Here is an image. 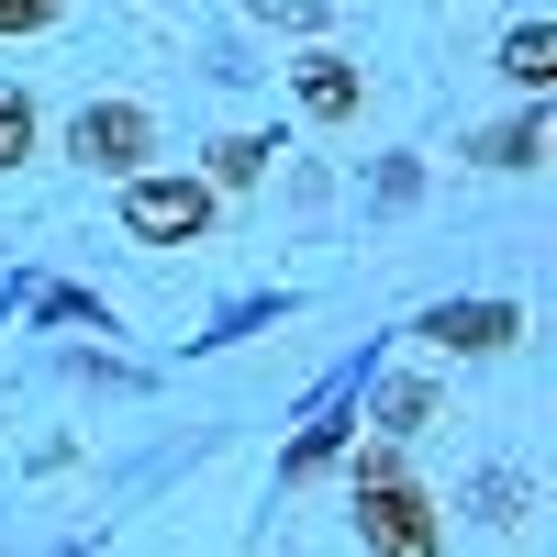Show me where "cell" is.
Returning a JSON list of instances; mask_svg holds the SVG:
<instances>
[{
	"label": "cell",
	"mask_w": 557,
	"mask_h": 557,
	"mask_svg": "<svg viewBox=\"0 0 557 557\" xmlns=\"http://www.w3.org/2000/svg\"><path fill=\"white\" fill-rule=\"evenodd\" d=\"M112 223H123V246H201L212 223H223V190L201 168H134L123 178V201H112Z\"/></svg>",
	"instance_id": "cell-2"
},
{
	"label": "cell",
	"mask_w": 557,
	"mask_h": 557,
	"mask_svg": "<svg viewBox=\"0 0 557 557\" xmlns=\"http://www.w3.org/2000/svg\"><path fill=\"white\" fill-rule=\"evenodd\" d=\"M535 157H546V101H524L513 123L469 134V168H535Z\"/></svg>",
	"instance_id": "cell-7"
},
{
	"label": "cell",
	"mask_w": 557,
	"mask_h": 557,
	"mask_svg": "<svg viewBox=\"0 0 557 557\" xmlns=\"http://www.w3.org/2000/svg\"><path fill=\"white\" fill-rule=\"evenodd\" d=\"M57 12H67V0H0V34H45Z\"/></svg>",
	"instance_id": "cell-13"
},
{
	"label": "cell",
	"mask_w": 557,
	"mask_h": 557,
	"mask_svg": "<svg viewBox=\"0 0 557 557\" xmlns=\"http://www.w3.org/2000/svg\"><path fill=\"white\" fill-rule=\"evenodd\" d=\"M412 335H424L435 357H513V346H524V301H502V290H480V301H435Z\"/></svg>",
	"instance_id": "cell-3"
},
{
	"label": "cell",
	"mask_w": 557,
	"mask_h": 557,
	"mask_svg": "<svg viewBox=\"0 0 557 557\" xmlns=\"http://www.w3.org/2000/svg\"><path fill=\"white\" fill-rule=\"evenodd\" d=\"M424 424H435V380H424V368L380 380V435H424Z\"/></svg>",
	"instance_id": "cell-10"
},
{
	"label": "cell",
	"mask_w": 557,
	"mask_h": 557,
	"mask_svg": "<svg viewBox=\"0 0 557 557\" xmlns=\"http://www.w3.org/2000/svg\"><path fill=\"white\" fill-rule=\"evenodd\" d=\"M34 146H45V112H34V89H23V78H0V178H12Z\"/></svg>",
	"instance_id": "cell-9"
},
{
	"label": "cell",
	"mask_w": 557,
	"mask_h": 557,
	"mask_svg": "<svg viewBox=\"0 0 557 557\" xmlns=\"http://www.w3.org/2000/svg\"><path fill=\"white\" fill-rule=\"evenodd\" d=\"M290 101H301L312 123H357L368 78H357V57H335V45H312V57H290Z\"/></svg>",
	"instance_id": "cell-5"
},
{
	"label": "cell",
	"mask_w": 557,
	"mask_h": 557,
	"mask_svg": "<svg viewBox=\"0 0 557 557\" xmlns=\"http://www.w3.org/2000/svg\"><path fill=\"white\" fill-rule=\"evenodd\" d=\"M246 12H257V23H290V34H312V23H323L312 0H246Z\"/></svg>",
	"instance_id": "cell-14"
},
{
	"label": "cell",
	"mask_w": 557,
	"mask_h": 557,
	"mask_svg": "<svg viewBox=\"0 0 557 557\" xmlns=\"http://www.w3.org/2000/svg\"><path fill=\"white\" fill-rule=\"evenodd\" d=\"M502 78H513L524 101H546V89H557V23H513V34H502Z\"/></svg>",
	"instance_id": "cell-6"
},
{
	"label": "cell",
	"mask_w": 557,
	"mask_h": 557,
	"mask_svg": "<svg viewBox=\"0 0 557 557\" xmlns=\"http://www.w3.org/2000/svg\"><path fill=\"white\" fill-rule=\"evenodd\" d=\"M357 535H368V557H435V546H446L424 480L401 469V435L357 446Z\"/></svg>",
	"instance_id": "cell-1"
},
{
	"label": "cell",
	"mask_w": 557,
	"mask_h": 557,
	"mask_svg": "<svg viewBox=\"0 0 557 557\" xmlns=\"http://www.w3.org/2000/svg\"><path fill=\"white\" fill-rule=\"evenodd\" d=\"M67 157L101 168V178H134V168L157 157V112H146V101H89V112L67 123Z\"/></svg>",
	"instance_id": "cell-4"
},
{
	"label": "cell",
	"mask_w": 557,
	"mask_h": 557,
	"mask_svg": "<svg viewBox=\"0 0 557 557\" xmlns=\"http://www.w3.org/2000/svg\"><path fill=\"white\" fill-rule=\"evenodd\" d=\"M268 157H290V134H223V146H212V190H257V178H268Z\"/></svg>",
	"instance_id": "cell-8"
},
{
	"label": "cell",
	"mask_w": 557,
	"mask_h": 557,
	"mask_svg": "<svg viewBox=\"0 0 557 557\" xmlns=\"http://www.w3.org/2000/svg\"><path fill=\"white\" fill-rule=\"evenodd\" d=\"M346 457V412H323L312 435H290V457H278V480H312V469H335Z\"/></svg>",
	"instance_id": "cell-11"
},
{
	"label": "cell",
	"mask_w": 557,
	"mask_h": 557,
	"mask_svg": "<svg viewBox=\"0 0 557 557\" xmlns=\"http://www.w3.org/2000/svg\"><path fill=\"white\" fill-rule=\"evenodd\" d=\"M469 502H480L491 524H513L524 502H535V480H524V469H480V480H469Z\"/></svg>",
	"instance_id": "cell-12"
}]
</instances>
